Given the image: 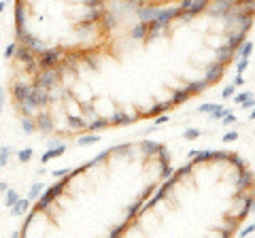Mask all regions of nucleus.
<instances>
[{
	"label": "nucleus",
	"instance_id": "f257e3e1",
	"mask_svg": "<svg viewBox=\"0 0 255 238\" xmlns=\"http://www.w3.org/2000/svg\"><path fill=\"white\" fill-rule=\"evenodd\" d=\"M68 179H70V174H68V177H64V179H58V183H55V185L45 187V192L38 196V200H36V206H34V209H36L38 213L49 209V206L53 204L55 198H60V196H62L64 187H66V183H68Z\"/></svg>",
	"mask_w": 255,
	"mask_h": 238
},
{
	"label": "nucleus",
	"instance_id": "f03ea898",
	"mask_svg": "<svg viewBox=\"0 0 255 238\" xmlns=\"http://www.w3.org/2000/svg\"><path fill=\"white\" fill-rule=\"evenodd\" d=\"M13 60H17L21 66H26V70H28V73H32V75L41 73V68H38V60H36V53L32 51V49H28L26 45H17V51H15Z\"/></svg>",
	"mask_w": 255,
	"mask_h": 238
},
{
	"label": "nucleus",
	"instance_id": "7ed1b4c3",
	"mask_svg": "<svg viewBox=\"0 0 255 238\" xmlns=\"http://www.w3.org/2000/svg\"><path fill=\"white\" fill-rule=\"evenodd\" d=\"M62 58H64V51L62 49H58V47H47L45 51H41L36 55V60H38V68L41 70H49V68H53V66H58L60 62H62Z\"/></svg>",
	"mask_w": 255,
	"mask_h": 238
},
{
	"label": "nucleus",
	"instance_id": "20e7f679",
	"mask_svg": "<svg viewBox=\"0 0 255 238\" xmlns=\"http://www.w3.org/2000/svg\"><path fill=\"white\" fill-rule=\"evenodd\" d=\"M23 105H28L30 109H34V111H41V109H45L47 105H49V94H47L45 87L32 85L30 96L23 100Z\"/></svg>",
	"mask_w": 255,
	"mask_h": 238
},
{
	"label": "nucleus",
	"instance_id": "39448f33",
	"mask_svg": "<svg viewBox=\"0 0 255 238\" xmlns=\"http://www.w3.org/2000/svg\"><path fill=\"white\" fill-rule=\"evenodd\" d=\"M13 17H15V34L23 32V30H26V21H28V4H26V0H15Z\"/></svg>",
	"mask_w": 255,
	"mask_h": 238
},
{
	"label": "nucleus",
	"instance_id": "423d86ee",
	"mask_svg": "<svg viewBox=\"0 0 255 238\" xmlns=\"http://www.w3.org/2000/svg\"><path fill=\"white\" fill-rule=\"evenodd\" d=\"M209 4H211V0H194V2L189 4V9H185V11H181V13H179V17H181L183 21H191L198 13H202Z\"/></svg>",
	"mask_w": 255,
	"mask_h": 238
},
{
	"label": "nucleus",
	"instance_id": "0eeeda50",
	"mask_svg": "<svg viewBox=\"0 0 255 238\" xmlns=\"http://www.w3.org/2000/svg\"><path fill=\"white\" fill-rule=\"evenodd\" d=\"M30 90H32L30 83H26V81H15L11 85V98L15 100V105H21V102L30 96Z\"/></svg>",
	"mask_w": 255,
	"mask_h": 238
},
{
	"label": "nucleus",
	"instance_id": "6e6552de",
	"mask_svg": "<svg viewBox=\"0 0 255 238\" xmlns=\"http://www.w3.org/2000/svg\"><path fill=\"white\" fill-rule=\"evenodd\" d=\"M34 123H36V132H41V134H51L53 128H55V123H53L49 113H38L34 117Z\"/></svg>",
	"mask_w": 255,
	"mask_h": 238
},
{
	"label": "nucleus",
	"instance_id": "1a4fd4ad",
	"mask_svg": "<svg viewBox=\"0 0 255 238\" xmlns=\"http://www.w3.org/2000/svg\"><path fill=\"white\" fill-rule=\"evenodd\" d=\"M223 73H226V64H221V62H215V64H209L206 66V73H204V79L206 83H217L219 79L223 77Z\"/></svg>",
	"mask_w": 255,
	"mask_h": 238
},
{
	"label": "nucleus",
	"instance_id": "9d476101",
	"mask_svg": "<svg viewBox=\"0 0 255 238\" xmlns=\"http://www.w3.org/2000/svg\"><path fill=\"white\" fill-rule=\"evenodd\" d=\"M157 13H159L157 4H145L142 2L136 9V17H138V21H151V19L157 17Z\"/></svg>",
	"mask_w": 255,
	"mask_h": 238
},
{
	"label": "nucleus",
	"instance_id": "9b49d317",
	"mask_svg": "<svg viewBox=\"0 0 255 238\" xmlns=\"http://www.w3.org/2000/svg\"><path fill=\"white\" fill-rule=\"evenodd\" d=\"M179 6H159V13H157V17L162 23H170L172 19H177L179 17Z\"/></svg>",
	"mask_w": 255,
	"mask_h": 238
},
{
	"label": "nucleus",
	"instance_id": "f8f14e48",
	"mask_svg": "<svg viewBox=\"0 0 255 238\" xmlns=\"http://www.w3.org/2000/svg\"><path fill=\"white\" fill-rule=\"evenodd\" d=\"M96 23H98V21H85V19H79V21L75 23V32H77V36H79V38H85V36L94 34Z\"/></svg>",
	"mask_w": 255,
	"mask_h": 238
},
{
	"label": "nucleus",
	"instance_id": "ddd939ff",
	"mask_svg": "<svg viewBox=\"0 0 255 238\" xmlns=\"http://www.w3.org/2000/svg\"><path fill=\"white\" fill-rule=\"evenodd\" d=\"M30 204H32L30 198H19V200L11 206V215L13 217H23L30 211Z\"/></svg>",
	"mask_w": 255,
	"mask_h": 238
},
{
	"label": "nucleus",
	"instance_id": "4468645a",
	"mask_svg": "<svg viewBox=\"0 0 255 238\" xmlns=\"http://www.w3.org/2000/svg\"><path fill=\"white\" fill-rule=\"evenodd\" d=\"M64 153H66V145H58V147H51V149H47V151L41 155V164L45 166L47 162H51V160H55V157H62Z\"/></svg>",
	"mask_w": 255,
	"mask_h": 238
},
{
	"label": "nucleus",
	"instance_id": "2eb2a0df",
	"mask_svg": "<svg viewBox=\"0 0 255 238\" xmlns=\"http://www.w3.org/2000/svg\"><path fill=\"white\" fill-rule=\"evenodd\" d=\"M253 185V174L251 172H247L245 168L243 170H238V181H236V189L238 192H245V189H249Z\"/></svg>",
	"mask_w": 255,
	"mask_h": 238
},
{
	"label": "nucleus",
	"instance_id": "dca6fc26",
	"mask_svg": "<svg viewBox=\"0 0 255 238\" xmlns=\"http://www.w3.org/2000/svg\"><path fill=\"white\" fill-rule=\"evenodd\" d=\"M215 55H217V62H221V64H228V62H232L234 60V55H236V51L230 47L228 43L226 45H221L217 51H215Z\"/></svg>",
	"mask_w": 255,
	"mask_h": 238
},
{
	"label": "nucleus",
	"instance_id": "f3484780",
	"mask_svg": "<svg viewBox=\"0 0 255 238\" xmlns=\"http://www.w3.org/2000/svg\"><path fill=\"white\" fill-rule=\"evenodd\" d=\"M98 23H100V30H102V32H109V30H113L115 23H117L115 13H111V11L107 9L105 13H102V17L98 19Z\"/></svg>",
	"mask_w": 255,
	"mask_h": 238
},
{
	"label": "nucleus",
	"instance_id": "a211bd4d",
	"mask_svg": "<svg viewBox=\"0 0 255 238\" xmlns=\"http://www.w3.org/2000/svg\"><path fill=\"white\" fill-rule=\"evenodd\" d=\"M66 123L70 130H77V132L87 130V121L83 115H66Z\"/></svg>",
	"mask_w": 255,
	"mask_h": 238
},
{
	"label": "nucleus",
	"instance_id": "6ab92c4d",
	"mask_svg": "<svg viewBox=\"0 0 255 238\" xmlns=\"http://www.w3.org/2000/svg\"><path fill=\"white\" fill-rule=\"evenodd\" d=\"M109 125H111L109 117H98V119L87 121V130H90V132H102V130H107Z\"/></svg>",
	"mask_w": 255,
	"mask_h": 238
},
{
	"label": "nucleus",
	"instance_id": "aec40b11",
	"mask_svg": "<svg viewBox=\"0 0 255 238\" xmlns=\"http://www.w3.org/2000/svg\"><path fill=\"white\" fill-rule=\"evenodd\" d=\"M109 121H111V123H115V125H128V123H134L136 119H132L128 113H124V111H117L115 115H111V117H109Z\"/></svg>",
	"mask_w": 255,
	"mask_h": 238
},
{
	"label": "nucleus",
	"instance_id": "412c9836",
	"mask_svg": "<svg viewBox=\"0 0 255 238\" xmlns=\"http://www.w3.org/2000/svg\"><path fill=\"white\" fill-rule=\"evenodd\" d=\"M245 41H247L245 32H243V30H236L234 34H230V36H228V41H226V43H228L230 47H232L234 51H238V47H241V45H243Z\"/></svg>",
	"mask_w": 255,
	"mask_h": 238
},
{
	"label": "nucleus",
	"instance_id": "4be33fe9",
	"mask_svg": "<svg viewBox=\"0 0 255 238\" xmlns=\"http://www.w3.org/2000/svg\"><path fill=\"white\" fill-rule=\"evenodd\" d=\"M206 87H209V83H206V79H202V81H194V83H189L185 87V92L189 94V96H194V94H202Z\"/></svg>",
	"mask_w": 255,
	"mask_h": 238
},
{
	"label": "nucleus",
	"instance_id": "5701e85b",
	"mask_svg": "<svg viewBox=\"0 0 255 238\" xmlns=\"http://www.w3.org/2000/svg\"><path fill=\"white\" fill-rule=\"evenodd\" d=\"M130 36L134 38V41H140V38H145V36H147V21H138L136 26L132 28Z\"/></svg>",
	"mask_w": 255,
	"mask_h": 238
},
{
	"label": "nucleus",
	"instance_id": "b1692460",
	"mask_svg": "<svg viewBox=\"0 0 255 238\" xmlns=\"http://www.w3.org/2000/svg\"><path fill=\"white\" fill-rule=\"evenodd\" d=\"M189 98H191V96H189L185 90H177V92L172 94V98H170V105H172V107H179V105H183V102H187Z\"/></svg>",
	"mask_w": 255,
	"mask_h": 238
},
{
	"label": "nucleus",
	"instance_id": "393cba45",
	"mask_svg": "<svg viewBox=\"0 0 255 238\" xmlns=\"http://www.w3.org/2000/svg\"><path fill=\"white\" fill-rule=\"evenodd\" d=\"M102 136H96V132L92 134H87V136H79L77 138V145L79 147H90V145H96V142H100Z\"/></svg>",
	"mask_w": 255,
	"mask_h": 238
},
{
	"label": "nucleus",
	"instance_id": "a878e982",
	"mask_svg": "<svg viewBox=\"0 0 255 238\" xmlns=\"http://www.w3.org/2000/svg\"><path fill=\"white\" fill-rule=\"evenodd\" d=\"M159 149H162V145L159 142H155V140H142V151H145L147 155H155V153H159Z\"/></svg>",
	"mask_w": 255,
	"mask_h": 238
},
{
	"label": "nucleus",
	"instance_id": "bb28decb",
	"mask_svg": "<svg viewBox=\"0 0 255 238\" xmlns=\"http://www.w3.org/2000/svg\"><path fill=\"white\" fill-rule=\"evenodd\" d=\"M19 198H21V196L17 194V189L9 187V189H6V192H4V206H6V209H11V206H13L15 202H17Z\"/></svg>",
	"mask_w": 255,
	"mask_h": 238
},
{
	"label": "nucleus",
	"instance_id": "cd10ccee",
	"mask_svg": "<svg viewBox=\"0 0 255 238\" xmlns=\"http://www.w3.org/2000/svg\"><path fill=\"white\" fill-rule=\"evenodd\" d=\"M21 130L26 132V134H34L36 132V123H34V117H26V115H21Z\"/></svg>",
	"mask_w": 255,
	"mask_h": 238
},
{
	"label": "nucleus",
	"instance_id": "c85d7f7f",
	"mask_svg": "<svg viewBox=\"0 0 255 238\" xmlns=\"http://www.w3.org/2000/svg\"><path fill=\"white\" fill-rule=\"evenodd\" d=\"M45 183H41V181H36V183H32V187H30V192H28V198L30 200H38V196H41L43 192H45Z\"/></svg>",
	"mask_w": 255,
	"mask_h": 238
},
{
	"label": "nucleus",
	"instance_id": "c756f323",
	"mask_svg": "<svg viewBox=\"0 0 255 238\" xmlns=\"http://www.w3.org/2000/svg\"><path fill=\"white\" fill-rule=\"evenodd\" d=\"M251 53H253V41H245L238 47V58H249Z\"/></svg>",
	"mask_w": 255,
	"mask_h": 238
},
{
	"label": "nucleus",
	"instance_id": "7c9ffc66",
	"mask_svg": "<svg viewBox=\"0 0 255 238\" xmlns=\"http://www.w3.org/2000/svg\"><path fill=\"white\" fill-rule=\"evenodd\" d=\"M209 160H213V151H211V149H206V151H196V155H194V164L209 162Z\"/></svg>",
	"mask_w": 255,
	"mask_h": 238
},
{
	"label": "nucleus",
	"instance_id": "2f4dec72",
	"mask_svg": "<svg viewBox=\"0 0 255 238\" xmlns=\"http://www.w3.org/2000/svg\"><path fill=\"white\" fill-rule=\"evenodd\" d=\"M11 153H13V149H11V147H0V168L9 164Z\"/></svg>",
	"mask_w": 255,
	"mask_h": 238
},
{
	"label": "nucleus",
	"instance_id": "473e14b6",
	"mask_svg": "<svg viewBox=\"0 0 255 238\" xmlns=\"http://www.w3.org/2000/svg\"><path fill=\"white\" fill-rule=\"evenodd\" d=\"M17 41H13V43H9V45H6L4 47V53H2V58L6 60V62H9V60H13V55H15V51H17Z\"/></svg>",
	"mask_w": 255,
	"mask_h": 238
},
{
	"label": "nucleus",
	"instance_id": "72a5a7b5",
	"mask_svg": "<svg viewBox=\"0 0 255 238\" xmlns=\"http://www.w3.org/2000/svg\"><path fill=\"white\" fill-rule=\"evenodd\" d=\"M79 109H81V115L83 117H90L96 113V107L92 105V102H79Z\"/></svg>",
	"mask_w": 255,
	"mask_h": 238
},
{
	"label": "nucleus",
	"instance_id": "f704fd0d",
	"mask_svg": "<svg viewBox=\"0 0 255 238\" xmlns=\"http://www.w3.org/2000/svg\"><path fill=\"white\" fill-rule=\"evenodd\" d=\"M32 153H34V151H32L30 147L21 149V151H17V160H19L21 164H26V162H30V160H32Z\"/></svg>",
	"mask_w": 255,
	"mask_h": 238
},
{
	"label": "nucleus",
	"instance_id": "c9c22d12",
	"mask_svg": "<svg viewBox=\"0 0 255 238\" xmlns=\"http://www.w3.org/2000/svg\"><path fill=\"white\" fill-rule=\"evenodd\" d=\"M230 109H226V107H221V105H215V109L211 111V119H221L223 115L228 113Z\"/></svg>",
	"mask_w": 255,
	"mask_h": 238
},
{
	"label": "nucleus",
	"instance_id": "e433bc0d",
	"mask_svg": "<svg viewBox=\"0 0 255 238\" xmlns=\"http://www.w3.org/2000/svg\"><path fill=\"white\" fill-rule=\"evenodd\" d=\"M170 107H172L170 102H166V105H155L153 109L149 111V115H153V117H155V115H162V113H166V111H168Z\"/></svg>",
	"mask_w": 255,
	"mask_h": 238
},
{
	"label": "nucleus",
	"instance_id": "4c0bfd02",
	"mask_svg": "<svg viewBox=\"0 0 255 238\" xmlns=\"http://www.w3.org/2000/svg\"><path fill=\"white\" fill-rule=\"evenodd\" d=\"M247 68H249V58H238V62H236V75H243Z\"/></svg>",
	"mask_w": 255,
	"mask_h": 238
},
{
	"label": "nucleus",
	"instance_id": "58836bf2",
	"mask_svg": "<svg viewBox=\"0 0 255 238\" xmlns=\"http://www.w3.org/2000/svg\"><path fill=\"white\" fill-rule=\"evenodd\" d=\"M172 174H174V168L170 166V162L168 164H162V172H159V177H162V179H170Z\"/></svg>",
	"mask_w": 255,
	"mask_h": 238
},
{
	"label": "nucleus",
	"instance_id": "ea45409f",
	"mask_svg": "<svg viewBox=\"0 0 255 238\" xmlns=\"http://www.w3.org/2000/svg\"><path fill=\"white\" fill-rule=\"evenodd\" d=\"M200 134H202V132L198 130V128H187L185 132H183V136H185L187 140H196L198 136H200Z\"/></svg>",
	"mask_w": 255,
	"mask_h": 238
},
{
	"label": "nucleus",
	"instance_id": "a19ab883",
	"mask_svg": "<svg viewBox=\"0 0 255 238\" xmlns=\"http://www.w3.org/2000/svg\"><path fill=\"white\" fill-rule=\"evenodd\" d=\"M236 94V85L232 83V85H228V87H223V92H221V98L223 100H228V98H232Z\"/></svg>",
	"mask_w": 255,
	"mask_h": 238
},
{
	"label": "nucleus",
	"instance_id": "79ce46f5",
	"mask_svg": "<svg viewBox=\"0 0 255 238\" xmlns=\"http://www.w3.org/2000/svg\"><path fill=\"white\" fill-rule=\"evenodd\" d=\"M70 170L73 168H58V170H51V177L53 179H64V177H68Z\"/></svg>",
	"mask_w": 255,
	"mask_h": 238
},
{
	"label": "nucleus",
	"instance_id": "37998d69",
	"mask_svg": "<svg viewBox=\"0 0 255 238\" xmlns=\"http://www.w3.org/2000/svg\"><path fill=\"white\" fill-rule=\"evenodd\" d=\"M230 162H234L238 170H243V168H245V160H243L241 155H236V153H230Z\"/></svg>",
	"mask_w": 255,
	"mask_h": 238
},
{
	"label": "nucleus",
	"instance_id": "c03bdc74",
	"mask_svg": "<svg viewBox=\"0 0 255 238\" xmlns=\"http://www.w3.org/2000/svg\"><path fill=\"white\" fill-rule=\"evenodd\" d=\"M234 121H236V115L232 113V111H228V113L221 117V123L223 125H230V123H234Z\"/></svg>",
	"mask_w": 255,
	"mask_h": 238
},
{
	"label": "nucleus",
	"instance_id": "a18cd8bd",
	"mask_svg": "<svg viewBox=\"0 0 255 238\" xmlns=\"http://www.w3.org/2000/svg\"><path fill=\"white\" fill-rule=\"evenodd\" d=\"M247 98H251L249 92H241V94H234V96H232V100L236 102V105H241V102H245Z\"/></svg>",
	"mask_w": 255,
	"mask_h": 238
},
{
	"label": "nucleus",
	"instance_id": "49530a36",
	"mask_svg": "<svg viewBox=\"0 0 255 238\" xmlns=\"http://www.w3.org/2000/svg\"><path fill=\"white\" fill-rule=\"evenodd\" d=\"M236 138H238V132H234V130H230V132H226V134L221 136L223 142H234Z\"/></svg>",
	"mask_w": 255,
	"mask_h": 238
},
{
	"label": "nucleus",
	"instance_id": "de8ad7c7",
	"mask_svg": "<svg viewBox=\"0 0 255 238\" xmlns=\"http://www.w3.org/2000/svg\"><path fill=\"white\" fill-rule=\"evenodd\" d=\"M213 160H217V162H228V160H230V153H226V151H213Z\"/></svg>",
	"mask_w": 255,
	"mask_h": 238
},
{
	"label": "nucleus",
	"instance_id": "09e8293b",
	"mask_svg": "<svg viewBox=\"0 0 255 238\" xmlns=\"http://www.w3.org/2000/svg\"><path fill=\"white\" fill-rule=\"evenodd\" d=\"M213 109H215V102H204V105L198 107V113H211Z\"/></svg>",
	"mask_w": 255,
	"mask_h": 238
},
{
	"label": "nucleus",
	"instance_id": "8fccbe9b",
	"mask_svg": "<svg viewBox=\"0 0 255 238\" xmlns=\"http://www.w3.org/2000/svg\"><path fill=\"white\" fill-rule=\"evenodd\" d=\"M170 121V117L166 115V113H162V115H155V125L159 128V125H164V123H168Z\"/></svg>",
	"mask_w": 255,
	"mask_h": 238
},
{
	"label": "nucleus",
	"instance_id": "3c124183",
	"mask_svg": "<svg viewBox=\"0 0 255 238\" xmlns=\"http://www.w3.org/2000/svg\"><path fill=\"white\" fill-rule=\"evenodd\" d=\"M241 107H243L245 111H247V109H253V107H255V98H253V96H251V98H247L245 102H241Z\"/></svg>",
	"mask_w": 255,
	"mask_h": 238
},
{
	"label": "nucleus",
	"instance_id": "603ef678",
	"mask_svg": "<svg viewBox=\"0 0 255 238\" xmlns=\"http://www.w3.org/2000/svg\"><path fill=\"white\" fill-rule=\"evenodd\" d=\"M4 98H6V92H4V87L0 85V113L4 111Z\"/></svg>",
	"mask_w": 255,
	"mask_h": 238
},
{
	"label": "nucleus",
	"instance_id": "864d4df0",
	"mask_svg": "<svg viewBox=\"0 0 255 238\" xmlns=\"http://www.w3.org/2000/svg\"><path fill=\"white\" fill-rule=\"evenodd\" d=\"M253 232H255V224H251V226L243 228V230H241V232H238V234H241V236H247V234H253Z\"/></svg>",
	"mask_w": 255,
	"mask_h": 238
},
{
	"label": "nucleus",
	"instance_id": "5fc2aeb1",
	"mask_svg": "<svg viewBox=\"0 0 255 238\" xmlns=\"http://www.w3.org/2000/svg\"><path fill=\"white\" fill-rule=\"evenodd\" d=\"M58 145H62V140H60V138H51V140H47V149L58 147Z\"/></svg>",
	"mask_w": 255,
	"mask_h": 238
},
{
	"label": "nucleus",
	"instance_id": "6e6d98bb",
	"mask_svg": "<svg viewBox=\"0 0 255 238\" xmlns=\"http://www.w3.org/2000/svg\"><path fill=\"white\" fill-rule=\"evenodd\" d=\"M234 85H236V87H238V85H245V77H243V75H236V77H234Z\"/></svg>",
	"mask_w": 255,
	"mask_h": 238
},
{
	"label": "nucleus",
	"instance_id": "4d7b16f0",
	"mask_svg": "<svg viewBox=\"0 0 255 238\" xmlns=\"http://www.w3.org/2000/svg\"><path fill=\"white\" fill-rule=\"evenodd\" d=\"M189 170H191V166H183L177 174H179V177H185V174H189Z\"/></svg>",
	"mask_w": 255,
	"mask_h": 238
},
{
	"label": "nucleus",
	"instance_id": "13d9d810",
	"mask_svg": "<svg viewBox=\"0 0 255 238\" xmlns=\"http://www.w3.org/2000/svg\"><path fill=\"white\" fill-rule=\"evenodd\" d=\"M6 189H9V185H6V183H2V181H0V194H4Z\"/></svg>",
	"mask_w": 255,
	"mask_h": 238
},
{
	"label": "nucleus",
	"instance_id": "bf43d9fd",
	"mask_svg": "<svg viewBox=\"0 0 255 238\" xmlns=\"http://www.w3.org/2000/svg\"><path fill=\"white\" fill-rule=\"evenodd\" d=\"M4 6H6V2H4V0H0V15H2V11H4Z\"/></svg>",
	"mask_w": 255,
	"mask_h": 238
},
{
	"label": "nucleus",
	"instance_id": "052dcab7",
	"mask_svg": "<svg viewBox=\"0 0 255 238\" xmlns=\"http://www.w3.org/2000/svg\"><path fill=\"white\" fill-rule=\"evenodd\" d=\"M249 119H255V107L251 109V115H249Z\"/></svg>",
	"mask_w": 255,
	"mask_h": 238
}]
</instances>
